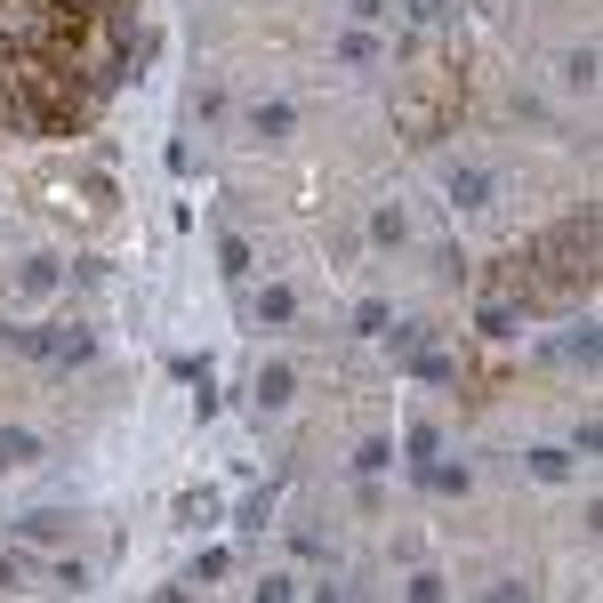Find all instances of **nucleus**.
<instances>
[{
  "label": "nucleus",
  "mask_w": 603,
  "mask_h": 603,
  "mask_svg": "<svg viewBox=\"0 0 603 603\" xmlns=\"http://www.w3.org/2000/svg\"><path fill=\"white\" fill-rule=\"evenodd\" d=\"M443 194L459 201V210H483V201H491V170H483V161H451V170H443Z\"/></svg>",
  "instance_id": "1"
},
{
  "label": "nucleus",
  "mask_w": 603,
  "mask_h": 603,
  "mask_svg": "<svg viewBox=\"0 0 603 603\" xmlns=\"http://www.w3.org/2000/svg\"><path fill=\"white\" fill-rule=\"evenodd\" d=\"M249 322H258V330H290V322H298V290H290V282L258 290V306H249Z\"/></svg>",
  "instance_id": "2"
},
{
  "label": "nucleus",
  "mask_w": 603,
  "mask_h": 603,
  "mask_svg": "<svg viewBox=\"0 0 603 603\" xmlns=\"http://www.w3.org/2000/svg\"><path fill=\"white\" fill-rule=\"evenodd\" d=\"M57 282H65V258H25L16 266V290H25V298H49Z\"/></svg>",
  "instance_id": "3"
},
{
  "label": "nucleus",
  "mask_w": 603,
  "mask_h": 603,
  "mask_svg": "<svg viewBox=\"0 0 603 603\" xmlns=\"http://www.w3.org/2000/svg\"><path fill=\"white\" fill-rule=\"evenodd\" d=\"M290 386H298V370H290V362H274V370H258L249 403H258V410H282V403H290Z\"/></svg>",
  "instance_id": "4"
},
{
  "label": "nucleus",
  "mask_w": 603,
  "mask_h": 603,
  "mask_svg": "<svg viewBox=\"0 0 603 603\" xmlns=\"http://www.w3.org/2000/svg\"><path fill=\"white\" fill-rule=\"evenodd\" d=\"M249 130H258V137H290V130H298V106L266 97V106H249Z\"/></svg>",
  "instance_id": "5"
},
{
  "label": "nucleus",
  "mask_w": 603,
  "mask_h": 603,
  "mask_svg": "<svg viewBox=\"0 0 603 603\" xmlns=\"http://www.w3.org/2000/svg\"><path fill=\"white\" fill-rule=\"evenodd\" d=\"M40 459V434H25V427H0V467H33Z\"/></svg>",
  "instance_id": "6"
},
{
  "label": "nucleus",
  "mask_w": 603,
  "mask_h": 603,
  "mask_svg": "<svg viewBox=\"0 0 603 603\" xmlns=\"http://www.w3.org/2000/svg\"><path fill=\"white\" fill-rule=\"evenodd\" d=\"M339 57H346V65H379V57H386V40L370 33V25H355V33L339 40Z\"/></svg>",
  "instance_id": "7"
},
{
  "label": "nucleus",
  "mask_w": 603,
  "mask_h": 603,
  "mask_svg": "<svg viewBox=\"0 0 603 603\" xmlns=\"http://www.w3.org/2000/svg\"><path fill=\"white\" fill-rule=\"evenodd\" d=\"M483 330H491V339H515V330H524V298H515V306L491 298V306H483Z\"/></svg>",
  "instance_id": "8"
},
{
  "label": "nucleus",
  "mask_w": 603,
  "mask_h": 603,
  "mask_svg": "<svg viewBox=\"0 0 603 603\" xmlns=\"http://www.w3.org/2000/svg\"><path fill=\"white\" fill-rule=\"evenodd\" d=\"M210 515H218V491H185V499H177V524H185V531L210 524Z\"/></svg>",
  "instance_id": "9"
},
{
  "label": "nucleus",
  "mask_w": 603,
  "mask_h": 603,
  "mask_svg": "<svg viewBox=\"0 0 603 603\" xmlns=\"http://www.w3.org/2000/svg\"><path fill=\"white\" fill-rule=\"evenodd\" d=\"M403 443H410V459H419V467H427V459H434V451H443V427H434V419H419V427H410V434H403Z\"/></svg>",
  "instance_id": "10"
},
{
  "label": "nucleus",
  "mask_w": 603,
  "mask_h": 603,
  "mask_svg": "<svg viewBox=\"0 0 603 603\" xmlns=\"http://www.w3.org/2000/svg\"><path fill=\"white\" fill-rule=\"evenodd\" d=\"M564 81H571V89H595V49H588V40L564 57Z\"/></svg>",
  "instance_id": "11"
},
{
  "label": "nucleus",
  "mask_w": 603,
  "mask_h": 603,
  "mask_svg": "<svg viewBox=\"0 0 603 603\" xmlns=\"http://www.w3.org/2000/svg\"><path fill=\"white\" fill-rule=\"evenodd\" d=\"M49 579H57L65 595H81V588H89V564H81V555H57V564H49Z\"/></svg>",
  "instance_id": "12"
},
{
  "label": "nucleus",
  "mask_w": 603,
  "mask_h": 603,
  "mask_svg": "<svg viewBox=\"0 0 603 603\" xmlns=\"http://www.w3.org/2000/svg\"><path fill=\"white\" fill-rule=\"evenodd\" d=\"M403 234H410V225H403V210H370V242H379V249H394Z\"/></svg>",
  "instance_id": "13"
},
{
  "label": "nucleus",
  "mask_w": 603,
  "mask_h": 603,
  "mask_svg": "<svg viewBox=\"0 0 603 603\" xmlns=\"http://www.w3.org/2000/svg\"><path fill=\"white\" fill-rule=\"evenodd\" d=\"M218 266H225V274L242 282V274H249V266H258V258H249V242H242V234H225V242H218Z\"/></svg>",
  "instance_id": "14"
},
{
  "label": "nucleus",
  "mask_w": 603,
  "mask_h": 603,
  "mask_svg": "<svg viewBox=\"0 0 603 603\" xmlns=\"http://www.w3.org/2000/svg\"><path fill=\"white\" fill-rule=\"evenodd\" d=\"M555 355H564V362H595V330H588V322H579V330H571V339H555Z\"/></svg>",
  "instance_id": "15"
},
{
  "label": "nucleus",
  "mask_w": 603,
  "mask_h": 603,
  "mask_svg": "<svg viewBox=\"0 0 603 603\" xmlns=\"http://www.w3.org/2000/svg\"><path fill=\"white\" fill-rule=\"evenodd\" d=\"M16 531H25V539H57V531H65V515H57V507H33Z\"/></svg>",
  "instance_id": "16"
},
{
  "label": "nucleus",
  "mask_w": 603,
  "mask_h": 603,
  "mask_svg": "<svg viewBox=\"0 0 603 603\" xmlns=\"http://www.w3.org/2000/svg\"><path fill=\"white\" fill-rule=\"evenodd\" d=\"M531 475H547V483H564V475H571V451H531Z\"/></svg>",
  "instance_id": "17"
},
{
  "label": "nucleus",
  "mask_w": 603,
  "mask_h": 603,
  "mask_svg": "<svg viewBox=\"0 0 603 603\" xmlns=\"http://www.w3.org/2000/svg\"><path fill=\"white\" fill-rule=\"evenodd\" d=\"M386 459H394V451H386V434H370V443H362V451H355V475H379V467H386Z\"/></svg>",
  "instance_id": "18"
},
{
  "label": "nucleus",
  "mask_w": 603,
  "mask_h": 603,
  "mask_svg": "<svg viewBox=\"0 0 603 603\" xmlns=\"http://www.w3.org/2000/svg\"><path fill=\"white\" fill-rule=\"evenodd\" d=\"M386 322H394V315H386V306H379V298H370V306H355V330H362V339H379V330H386Z\"/></svg>",
  "instance_id": "19"
},
{
  "label": "nucleus",
  "mask_w": 603,
  "mask_h": 603,
  "mask_svg": "<svg viewBox=\"0 0 603 603\" xmlns=\"http://www.w3.org/2000/svg\"><path fill=\"white\" fill-rule=\"evenodd\" d=\"M266 507H274V491H258V499H242V515H234V524H242V531H258V524H266Z\"/></svg>",
  "instance_id": "20"
},
{
  "label": "nucleus",
  "mask_w": 603,
  "mask_h": 603,
  "mask_svg": "<svg viewBox=\"0 0 603 603\" xmlns=\"http://www.w3.org/2000/svg\"><path fill=\"white\" fill-rule=\"evenodd\" d=\"M346 9H355V25H379V16H386V0H346Z\"/></svg>",
  "instance_id": "21"
},
{
  "label": "nucleus",
  "mask_w": 603,
  "mask_h": 603,
  "mask_svg": "<svg viewBox=\"0 0 603 603\" xmlns=\"http://www.w3.org/2000/svg\"><path fill=\"white\" fill-rule=\"evenodd\" d=\"M443 9H451V0H410V16H419V25H434Z\"/></svg>",
  "instance_id": "22"
},
{
  "label": "nucleus",
  "mask_w": 603,
  "mask_h": 603,
  "mask_svg": "<svg viewBox=\"0 0 603 603\" xmlns=\"http://www.w3.org/2000/svg\"><path fill=\"white\" fill-rule=\"evenodd\" d=\"M0 588H16V555H0Z\"/></svg>",
  "instance_id": "23"
}]
</instances>
